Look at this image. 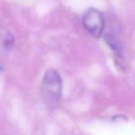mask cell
<instances>
[{
  "instance_id": "cell-1",
  "label": "cell",
  "mask_w": 135,
  "mask_h": 135,
  "mask_svg": "<svg viewBox=\"0 0 135 135\" xmlns=\"http://www.w3.org/2000/svg\"><path fill=\"white\" fill-rule=\"evenodd\" d=\"M62 81L59 72L55 69H48L42 80L41 94L43 100L49 108H55L62 97Z\"/></svg>"
},
{
  "instance_id": "cell-3",
  "label": "cell",
  "mask_w": 135,
  "mask_h": 135,
  "mask_svg": "<svg viewBox=\"0 0 135 135\" xmlns=\"http://www.w3.org/2000/svg\"><path fill=\"white\" fill-rule=\"evenodd\" d=\"M15 40L13 34L3 27H0V59L6 57L13 49Z\"/></svg>"
},
{
  "instance_id": "cell-2",
  "label": "cell",
  "mask_w": 135,
  "mask_h": 135,
  "mask_svg": "<svg viewBox=\"0 0 135 135\" xmlns=\"http://www.w3.org/2000/svg\"><path fill=\"white\" fill-rule=\"evenodd\" d=\"M82 25L89 34L96 38H99L103 35L105 19L102 12L99 9L89 8L82 17Z\"/></svg>"
}]
</instances>
